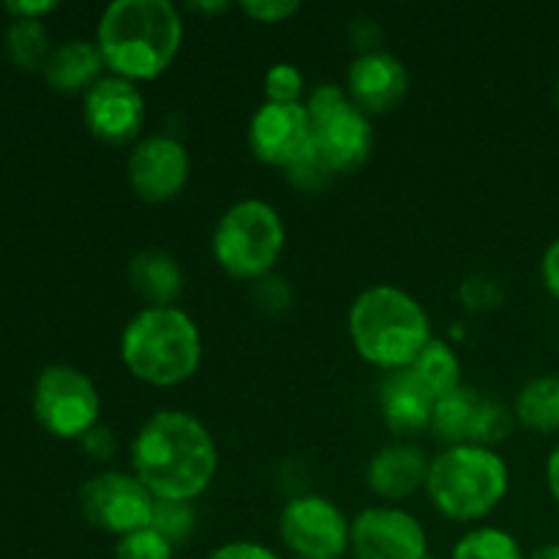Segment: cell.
<instances>
[{
  "label": "cell",
  "instance_id": "5bb4252c",
  "mask_svg": "<svg viewBox=\"0 0 559 559\" xmlns=\"http://www.w3.org/2000/svg\"><path fill=\"white\" fill-rule=\"evenodd\" d=\"M85 126L96 140L107 145H126L136 140L145 126V96L136 82L123 76H102L91 91L85 93L82 104Z\"/></svg>",
  "mask_w": 559,
  "mask_h": 559
},
{
  "label": "cell",
  "instance_id": "d4e9b609",
  "mask_svg": "<svg viewBox=\"0 0 559 559\" xmlns=\"http://www.w3.org/2000/svg\"><path fill=\"white\" fill-rule=\"evenodd\" d=\"M513 424H516V415H513L511 407L495 402V399H480L478 413H475L473 420V431H469V442L495 451V445L508 440Z\"/></svg>",
  "mask_w": 559,
  "mask_h": 559
},
{
  "label": "cell",
  "instance_id": "ab89813d",
  "mask_svg": "<svg viewBox=\"0 0 559 559\" xmlns=\"http://www.w3.org/2000/svg\"><path fill=\"white\" fill-rule=\"evenodd\" d=\"M557 107H559V82H557Z\"/></svg>",
  "mask_w": 559,
  "mask_h": 559
},
{
  "label": "cell",
  "instance_id": "836d02e7",
  "mask_svg": "<svg viewBox=\"0 0 559 559\" xmlns=\"http://www.w3.org/2000/svg\"><path fill=\"white\" fill-rule=\"evenodd\" d=\"M260 287H257V295H260V306H265L267 311H284L289 306V289L284 282H271V278H262V282H257Z\"/></svg>",
  "mask_w": 559,
  "mask_h": 559
},
{
  "label": "cell",
  "instance_id": "603a6c76",
  "mask_svg": "<svg viewBox=\"0 0 559 559\" xmlns=\"http://www.w3.org/2000/svg\"><path fill=\"white\" fill-rule=\"evenodd\" d=\"M5 52L20 69H38L49 58V36L41 20H11L5 31Z\"/></svg>",
  "mask_w": 559,
  "mask_h": 559
},
{
  "label": "cell",
  "instance_id": "30bf717a",
  "mask_svg": "<svg viewBox=\"0 0 559 559\" xmlns=\"http://www.w3.org/2000/svg\"><path fill=\"white\" fill-rule=\"evenodd\" d=\"M278 535L298 559H342L349 549V522L328 497L300 495L284 506Z\"/></svg>",
  "mask_w": 559,
  "mask_h": 559
},
{
  "label": "cell",
  "instance_id": "4dcf8cb0",
  "mask_svg": "<svg viewBox=\"0 0 559 559\" xmlns=\"http://www.w3.org/2000/svg\"><path fill=\"white\" fill-rule=\"evenodd\" d=\"M240 11L254 22L276 25V22H287L289 16L298 14L300 3H295V0H243Z\"/></svg>",
  "mask_w": 559,
  "mask_h": 559
},
{
  "label": "cell",
  "instance_id": "4fadbf2b",
  "mask_svg": "<svg viewBox=\"0 0 559 559\" xmlns=\"http://www.w3.org/2000/svg\"><path fill=\"white\" fill-rule=\"evenodd\" d=\"M129 186L147 205H164L186 189L191 158L183 142L167 134H153L136 142L126 164Z\"/></svg>",
  "mask_w": 559,
  "mask_h": 559
},
{
  "label": "cell",
  "instance_id": "d6a6232c",
  "mask_svg": "<svg viewBox=\"0 0 559 559\" xmlns=\"http://www.w3.org/2000/svg\"><path fill=\"white\" fill-rule=\"evenodd\" d=\"M80 445L82 451L91 459H96V462H107V459H112L115 451H118L115 435L109 429H104V426H93V429L82 437Z\"/></svg>",
  "mask_w": 559,
  "mask_h": 559
},
{
  "label": "cell",
  "instance_id": "4316f807",
  "mask_svg": "<svg viewBox=\"0 0 559 559\" xmlns=\"http://www.w3.org/2000/svg\"><path fill=\"white\" fill-rule=\"evenodd\" d=\"M175 546L167 538L156 533V530L145 527L136 533L118 538L115 546V559H173Z\"/></svg>",
  "mask_w": 559,
  "mask_h": 559
},
{
  "label": "cell",
  "instance_id": "1f68e13d",
  "mask_svg": "<svg viewBox=\"0 0 559 559\" xmlns=\"http://www.w3.org/2000/svg\"><path fill=\"white\" fill-rule=\"evenodd\" d=\"M205 559H282L267 546L254 544V540H233V544H224L218 549H213Z\"/></svg>",
  "mask_w": 559,
  "mask_h": 559
},
{
  "label": "cell",
  "instance_id": "e0dca14e",
  "mask_svg": "<svg viewBox=\"0 0 559 559\" xmlns=\"http://www.w3.org/2000/svg\"><path fill=\"white\" fill-rule=\"evenodd\" d=\"M382 420L393 435H418L431 426L435 402L420 391L407 369L388 371L380 385Z\"/></svg>",
  "mask_w": 559,
  "mask_h": 559
},
{
  "label": "cell",
  "instance_id": "cb8c5ba5",
  "mask_svg": "<svg viewBox=\"0 0 559 559\" xmlns=\"http://www.w3.org/2000/svg\"><path fill=\"white\" fill-rule=\"evenodd\" d=\"M453 559H524L522 546L500 527H475L456 540Z\"/></svg>",
  "mask_w": 559,
  "mask_h": 559
},
{
  "label": "cell",
  "instance_id": "5b68a950",
  "mask_svg": "<svg viewBox=\"0 0 559 559\" xmlns=\"http://www.w3.org/2000/svg\"><path fill=\"white\" fill-rule=\"evenodd\" d=\"M511 486L506 459L491 448L451 445L431 459L426 495L451 522H480L502 506Z\"/></svg>",
  "mask_w": 559,
  "mask_h": 559
},
{
  "label": "cell",
  "instance_id": "7402d4cb",
  "mask_svg": "<svg viewBox=\"0 0 559 559\" xmlns=\"http://www.w3.org/2000/svg\"><path fill=\"white\" fill-rule=\"evenodd\" d=\"M480 396L469 388H456L448 396L437 399L435 409H431V426L429 429L435 431L437 440L445 442L448 448L451 445H464L469 442V431H473V420L475 413H478Z\"/></svg>",
  "mask_w": 559,
  "mask_h": 559
},
{
  "label": "cell",
  "instance_id": "f546056e",
  "mask_svg": "<svg viewBox=\"0 0 559 559\" xmlns=\"http://www.w3.org/2000/svg\"><path fill=\"white\" fill-rule=\"evenodd\" d=\"M287 178L295 189L309 191L311 194V191H322L325 186H331V180L336 178V173H333V169L328 167L314 151H311L309 156L300 158L298 164H293V167L287 169Z\"/></svg>",
  "mask_w": 559,
  "mask_h": 559
},
{
  "label": "cell",
  "instance_id": "8992f818",
  "mask_svg": "<svg viewBox=\"0 0 559 559\" xmlns=\"http://www.w3.org/2000/svg\"><path fill=\"white\" fill-rule=\"evenodd\" d=\"M287 229L265 200H240L224 211L213 229V257L233 278L262 282L282 260Z\"/></svg>",
  "mask_w": 559,
  "mask_h": 559
},
{
  "label": "cell",
  "instance_id": "ac0fdd59",
  "mask_svg": "<svg viewBox=\"0 0 559 559\" xmlns=\"http://www.w3.org/2000/svg\"><path fill=\"white\" fill-rule=\"evenodd\" d=\"M104 58L98 52L96 41L87 38H71L49 52L44 63V76L58 93H80L91 91L102 80Z\"/></svg>",
  "mask_w": 559,
  "mask_h": 559
},
{
  "label": "cell",
  "instance_id": "484cf974",
  "mask_svg": "<svg viewBox=\"0 0 559 559\" xmlns=\"http://www.w3.org/2000/svg\"><path fill=\"white\" fill-rule=\"evenodd\" d=\"M197 527V513L191 502H173L156 500L151 516V530H156L162 538H167L173 546H180L189 540V535Z\"/></svg>",
  "mask_w": 559,
  "mask_h": 559
},
{
  "label": "cell",
  "instance_id": "ffe728a7",
  "mask_svg": "<svg viewBox=\"0 0 559 559\" xmlns=\"http://www.w3.org/2000/svg\"><path fill=\"white\" fill-rule=\"evenodd\" d=\"M407 371L431 402L462 388V364H459L456 349L445 338H431L415 364L407 366Z\"/></svg>",
  "mask_w": 559,
  "mask_h": 559
},
{
  "label": "cell",
  "instance_id": "d590c367",
  "mask_svg": "<svg viewBox=\"0 0 559 559\" xmlns=\"http://www.w3.org/2000/svg\"><path fill=\"white\" fill-rule=\"evenodd\" d=\"M540 276H544V287L549 289L551 298L559 300V238L546 249L544 262H540Z\"/></svg>",
  "mask_w": 559,
  "mask_h": 559
},
{
  "label": "cell",
  "instance_id": "44dd1931",
  "mask_svg": "<svg viewBox=\"0 0 559 559\" xmlns=\"http://www.w3.org/2000/svg\"><path fill=\"white\" fill-rule=\"evenodd\" d=\"M513 415L524 429L535 435H557L559 431V374L533 377L519 391Z\"/></svg>",
  "mask_w": 559,
  "mask_h": 559
},
{
  "label": "cell",
  "instance_id": "7c38bea8",
  "mask_svg": "<svg viewBox=\"0 0 559 559\" xmlns=\"http://www.w3.org/2000/svg\"><path fill=\"white\" fill-rule=\"evenodd\" d=\"M249 147L257 162L289 169L314 151V129L306 104H273L257 107L249 123Z\"/></svg>",
  "mask_w": 559,
  "mask_h": 559
},
{
  "label": "cell",
  "instance_id": "9a60e30c",
  "mask_svg": "<svg viewBox=\"0 0 559 559\" xmlns=\"http://www.w3.org/2000/svg\"><path fill=\"white\" fill-rule=\"evenodd\" d=\"M409 91L407 66L385 49H366L347 71V96L366 115L391 112Z\"/></svg>",
  "mask_w": 559,
  "mask_h": 559
},
{
  "label": "cell",
  "instance_id": "8d00e7d4",
  "mask_svg": "<svg viewBox=\"0 0 559 559\" xmlns=\"http://www.w3.org/2000/svg\"><path fill=\"white\" fill-rule=\"evenodd\" d=\"M546 484H549L551 497L559 508V445L549 453V462H546Z\"/></svg>",
  "mask_w": 559,
  "mask_h": 559
},
{
  "label": "cell",
  "instance_id": "83f0119b",
  "mask_svg": "<svg viewBox=\"0 0 559 559\" xmlns=\"http://www.w3.org/2000/svg\"><path fill=\"white\" fill-rule=\"evenodd\" d=\"M306 80L295 63H276L265 74V98L273 104H304Z\"/></svg>",
  "mask_w": 559,
  "mask_h": 559
},
{
  "label": "cell",
  "instance_id": "ba28073f",
  "mask_svg": "<svg viewBox=\"0 0 559 559\" xmlns=\"http://www.w3.org/2000/svg\"><path fill=\"white\" fill-rule=\"evenodd\" d=\"M33 415L47 435L58 440H82L102 415V396L85 371L52 364L33 388Z\"/></svg>",
  "mask_w": 559,
  "mask_h": 559
},
{
  "label": "cell",
  "instance_id": "74e56055",
  "mask_svg": "<svg viewBox=\"0 0 559 559\" xmlns=\"http://www.w3.org/2000/svg\"><path fill=\"white\" fill-rule=\"evenodd\" d=\"M527 559H559V544H549L540 546L538 551H533Z\"/></svg>",
  "mask_w": 559,
  "mask_h": 559
},
{
  "label": "cell",
  "instance_id": "9c48e42d",
  "mask_svg": "<svg viewBox=\"0 0 559 559\" xmlns=\"http://www.w3.org/2000/svg\"><path fill=\"white\" fill-rule=\"evenodd\" d=\"M156 497L140 484L134 473H98L80 489V508L87 524L109 535L136 533L151 527Z\"/></svg>",
  "mask_w": 559,
  "mask_h": 559
},
{
  "label": "cell",
  "instance_id": "7a4b0ae2",
  "mask_svg": "<svg viewBox=\"0 0 559 559\" xmlns=\"http://www.w3.org/2000/svg\"><path fill=\"white\" fill-rule=\"evenodd\" d=\"M183 20L169 0H115L102 11L96 47L104 66L129 82H147L173 66Z\"/></svg>",
  "mask_w": 559,
  "mask_h": 559
},
{
  "label": "cell",
  "instance_id": "f35d334b",
  "mask_svg": "<svg viewBox=\"0 0 559 559\" xmlns=\"http://www.w3.org/2000/svg\"><path fill=\"white\" fill-rule=\"evenodd\" d=\"M191 9H194V11H211V14H216V11L227 9V3H224V0H216V3H213V0H205V3H191Z\"/></svg>",
  "mask_w": 559,
  "mask_h": 559
},
{
  "label": "cell",
  "instance_id": "6da1fadb",
  "mask_svg": "<svg viewBox=\"0 0 559 559\" xmlns=\"http://www.w3.org/2000/svg\"><path fill=\"white\" fill-rule=\"evenodd\" d=\"M131 473L156 500L194 502L216 480V440L197 415L162 409L131 442Z\"/></svg>",
  "mask_w": 559,
  "mask_h": 559
},
{
  "label": "cell",
  "instance_id": "8fae6325",
  "mask_svg": "<svg viewBox=\"0 0 559 559\" xmlns=\"http://www.w3.org/2000/svg\"><path fill=\"white\" fill-rule=\"evenodd\" d=\"M349 551L355 559H429V538L413 513L374 506L349 522Z\"/></svg>",
  "mask_w": 559,
  "mask_h": 559
},
{
  "label": "cell",
  "instance_id": "d6986e66",
  "mask_svg": "<svg viewBox=\"0 0 559 559\" xmlns=\"http://www.w3.org/2000/svg\"><path fill=\"white\" fill-rule=\"evenodd\" d=\"M129 282L134 293L151 306H175L183 293V271L178 260L158 249H145L131 257Z\"/></svg>",
  "mask_w": 559,
  "mask_h": 559
},
{
  "label": "cell",
  "instance_id": "f1b7e54d",
  "mask_svg": "<svg viewBox=\"0 0 559 559\" xmlns=\"http://www.w3.org/2000/svg\"><path fill=\"white\" fill-rule=\"evenodd\" d=\"M459 300L467 311H491L502 304V284L486 273H475L459 287Z\"/></svg>",
  "mask_w": 559,
  "mask_h": 559
},
{
  "label": "cell",
  "instance_id": "e575fe53",
  "mask_svg": "<svg viewBox=\"0 0 559 559\" xmlns=\"http://www.w3.org/2000/svg\"><path fill=\"white\" fill-rule=\"evenodd\" d=\"M55 9H58L55 0H11V3H5V11L14 20H44Z\"/></svg>",
  "mask_w": 559,
  "mask_h": 559
},
{
  "label": "cell",
  "instance_id": "2e32d148",
  "mask_svg": "<svg viewBox=\"0 0 559 559\" xmlns=\"http://www.w3.org/2000/svg\"><path fill=\"white\" fill-rule=\"evenodd\" d=\"M429 464V456L418 445H409V442L385 445L371 456L366 467V484L388 502L407 500L418 489H426Z\"/></svg>",
  "mask_w": 559,
  "mask_h": 559
},
{
  "label": "cell",
  "instance_id": "3957f363",
  "mask_svg": "<svg viewBox=\"0 0 559 559\" xmlns=\"http://www.w3.org/2000/svg\"><path fill=\"white\" fill-rule=\"evenodd\" d=\"M347 331L355 353L385 374L413 366L435 338L429 311L396 284L364 289L349 306Z\"/></svg>",
  "mask_w": 559,
  "mask_h": 559
},
{
  "label": "cell",
  "instance_id": "52a82bcc",
  "mask_svg": "<svg viewBox=\"0 0 559 559\" xmlns=\"http://www.w3.org/2000/svg\"><path fill=\"white\" fill-rule=\"evenodd\" d=\"M311 129H314V153L336 175L358 173L371 156L374 134L369 115L355 107L347 91L338 85H320L306 98Z\"/></svg>",
  "mask_w": 559,
  "mask_h": 559
},
{
  "label": "cell",
  "instance_id": "277c9868",
  "mask_svg": "<svg viewBox=\"0 0 559 559\" xmlns=\"http://www.w3.org/2000/svg\"><path fill=\"white\" fill-rule=\"evenodd\" d=\"M120 360L136 380L175 388L191 380L202 364L197 322L178 306H147L120 333Z\"/></svg>",
  "mask_w": 559,
  "mask_h": 559
}]
</instances>
